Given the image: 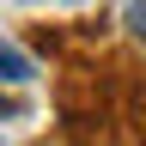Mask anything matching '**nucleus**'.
Here are the masks:
<instances>
[{
    "label": "nucleus",
    "mask_w": 146,
    "mask_h": 146,
    "mask_svg": "<svg viewBox=\"0 0 146 146\" xmlns=\"http://www.w3.org/2000/svg\"><path fill=\"white\" fill-rule=\"evenodd\" d=\"M31 73H36V67H31V55H18V49L0 43V79H6V85H25Z\"/></svg>",
    "instance_id": "obj_1"
}]
</instances>
